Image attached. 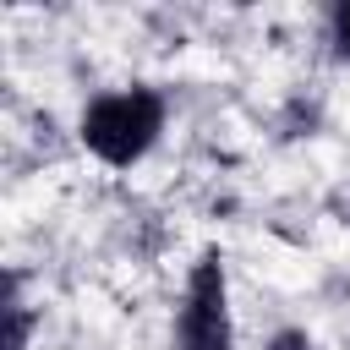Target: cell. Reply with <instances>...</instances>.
<instances>
[{"mask_svg":"<svg viewBox=\"0 0 350 350\" xmlns=\"http://www.w3.org/2000/svg\"><path fill=\"white\" fill-rule=\"evenodd\" d=\"M170 126V98L148 82H126V88H104L82 104L77 115V142L104 164V170H137Z\"/></svg>","mask_w":350,"mask_h":350,"instance_id":"obj_1","label":"cell"},{"mask_svg":"<svg viewBox=\"0 0 350 350\" xmlns=\"http://www.w3.org/2000/svg\"><path fill=\"white\" fill-rule=\"evenodd\" d=\"M175 350H235V312H230V268L224 252L208 246L186 268L180 301H175Z\"/></svg>","mask_w":350,"mask_h":350,"instance_id":"obj_2","label":"cell"},{"mask_svg":"<svg viewBox=\"0 0 350 350\" xmlns=\"http://www.w3.org/2000/svg\"><path fill=\"white\" fill-rule=\"evenodd\" d=\"M33 334H38V306L27 301V279H22V268H5V284H0V350H33Z\"/></svg>","mask_w":350,"mask_h":350,"instance_id":"obj_3","label":"cell"},{"mask_svg":"<svg viewBox=\"0 0 350 350\" xmlns=\"http://www.w3.org/2000/svg\"><path fill=\"white\" fill-rule=\"evenodd\" d=\"M323 44H328V55H334L339 66H350V0L328 5V16H323Z\"/></svg>","mask_w":350,"mask_h":350,"instance_id":"obj_4","label":"cell"},{"mask_svg":"<svg viewBox=\"0 0 350 350\" xmlns=\"http://www.w3.org/2000/svg\"><path fill=\"white\" fill-rule=\"evenodd\" d=\"M262 350H317V339H312L306 328H295V323H284V328H273V334L262 339Z\"/></svg>","mask_w":350,"mask_h":350,"instance_id":"obj_5","label":"cell"}]
</instances>
